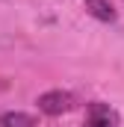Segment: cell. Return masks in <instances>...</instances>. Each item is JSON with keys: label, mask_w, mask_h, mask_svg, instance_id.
Returning <instances> with one entry per match:
<instances>
[{"label": "cell", "mask_w": 124, "mask_h": 127, "mask_svg": "<svg viewBox=\"0 0 124 127\" xmlns=\"http://www.w3.org/2000/svg\"><path fill=\"white\" fill-rule=\"evenodd\" d=\"M35 103H38V112H44V115H62V112H68L74 106V95L62 92V89H53V92L38 95Z\"/></svg>", "instance_id": "1"}, {"label": "cell", "mask_w": 124, "mask_h": 127, "mask_svg": "<svg viewBox=\"0 0 124 127\" xmlns=\"http://www.w3.org/2000/svg\"><path fill=\"white\" fill-rule=\"evenodd\" d=\"M86 127H118V115H115V109L109 103L94 100L86 109Z\"/></svg>", "instance_id": "2"}, {"label": "cell", "mask_w": 124, "mask_h": 127, "mask_svg": "<svg viewBox=\"0 0 124 127\" xmlns=\"http://www.w3.org/2000/svg\"><path fill=\"white\" fill-rule=\"evenodd\" d=\"M83 9H86L92 18L103 21V24H112V21H115V9H112V3H109V0H86V3H83Z\"/></svg>", "instance_id": "3"}, {"label": "cell", "mask_w": 124, "mask_h": 127, "mask_svg": "<svg viewBox=\"0 0 124 127\" xmlns=\"http://www.w3.org/2000/svg\"><path fill=\"white\" fill-rule=\"evenodd\" d=\"M38 118L30 112H3L0 115V127H35Z\"/></svg>", "instance_id": "4"}]
</instances>
